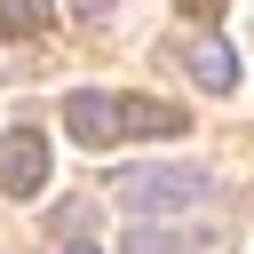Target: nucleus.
I'll list each match as a JSON object with an SVG mask.
<instances>
[{
  "mask_svg": "<svg viewBox=\"0 0 254 254\" xmlns=\"http://www.w3.org/2000/svg\"><path fill=\"white\" fill-rule=\"evenodd\" d=\"M111 190H119V206H127L135 222H167V214H190L214 183H206L198 167H127Z\"/></svg>",
  "mask_w": 254,
  "mask_h": 254,
  "instance_id": "1",
  "label": "nucleus"
},
{
  "mask_svg": "<svg viewBox=\"0 0 254 254\" xmlns=\"http://www.w3.org/2000/svg\"><path fill=\"white\" fill-rule=\"evenodd\" d=\"M48 183V135L40 127H8L0 135V190L8 198H32Z\"/></svg>",
  "mask_w": 254,
  "mask_h": 254,
  "instance_id": "2",
  "label": "nucleus"
},
{
  "mask_svg": "<svg viewBox=\"0 0 254 254\" xmlns=\"http://www.w3.org/2000/svg\"><path fill=\"white\" fill-rule=\"evenodd\" d=\"M64 127H71L79 151H111L119 143V95H95V87L64 95Z\"/></svg>",
  "mask_w": 254,
  "mask_h": 254,
  "instance_id": "3",
  "label": "nucleus"
},
{
  "mask_svg": "<svg viewBox=\"0 0 254 254\" xmlns=\"http://www.w3.org/2000/svg\"><path fill=\"white\" fill-rule=\"evenodd\" d=\"M190 119L175 111V103H151V95H119V135H151V143H167V135H183Z\"/></svg>",
  "mask_w": 254,
  "mask_h": 254,
  "instance_id": "4",
  "label": "nucleus"
},
{
  "mask_svg": "<svg viewBox=\"0 0 254 254\" xmlns=\"http://www.w3.org/2000/svg\"><path fill=\"white\" fill-rule=\"evenodd\" d=\"M183 71H190V79H198V87H206V95H230V87H238V56H230V48H222V40H198V48H190V64H183Z\"/></svg>",
  "mask_w": 254,
  "mask_h": 254,
  "instance_id": "5",
  "label": "nucleus"
},
{
  "mask_svg": "<svg viewBox=\"0 0 254 254\" xmlns=\"http://www.w3.org/2000/svg\"><path fill=\"white\" fill-rule=\"evenodd\" d=\"M48 16H56V0H0V32L8 40H40Z\"/></svg>",
  "mask_w": 254,
  "mask_h": 254,
  "instance_id": "6",
  "label": "nucleus"
},
{
  "mask_svg": "<svg viewBox=\"0 0 254 254\" xmlns=\"http://www.w3.org/2000/svg\"><path fill=\"white\" fill-rule=\"evenodd\" d=\"M127 254H190V230H159V222H135V230H127Z\"/></svg>",
  "mask_w": 254,
  "mask_h": 254,
  "instance_id": "7",
  "label": "nucleus"
},
{
  "mask_svg": "<svg viewBox=\"0 0 254 254\" xmlns=\"http://www.w3.org/2000/svg\"><path fill=\"white\" fill-rule=\"evenodd\" d=\"M87 222H95V206H87V198H64V206H56V238H64V230H71V238H79V230H87Z\"/></svg>",
  "mask_w": 254,
  "mask_h": 254,
  "instance_id": "8",
  "label": "nucleus"
},
{
  "mask_svg": "<svg viewBox=\"0 0 254 254\" xmlns=\"http://www.w3.org/2000/svg\"><path fill=\"white\" fill-rule=\"evenodd\" d=\"M79 8V24H111V0H71Z\"/></svg>",
  "mask_w": 254,
  "mask_h": 254,
  "instance_id": "9",
  "label": "nucleus"
},
{
  "mask_svg": "<svg viewBox=\"0 0 254 254\" xmlns=\"http://www.w3.org/2000/svg\"><path fill=\"white\" fill-rule=\"evenodd\" d=\"M183 16H198V24H214V16H222V0H183Z\"/></svg>",
  "mask_w": 254,
  "mask_h": 254,
  "instance_id": "10",
  "label": "nucleus"
},
{
  "mask_svg": "<svg viewBox=\"0 0 254 254\" xmlns=\"http://www.w3.org/2000/svg\"><path fill=\"white\" fill-rule=\"evenodd\" d=\"M64 254H103V246H95V238H87V230H79V238H71V246H64Z\"/></svg>",
  "mask_w": 254,
  "mask_h": 254,
  "instance_id": "11",
  "label": "nucleus"
}]
</instances>
